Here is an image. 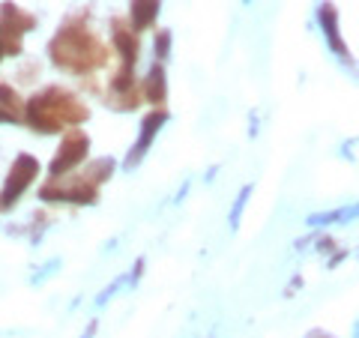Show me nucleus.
I'll list each match as a JSON object with an SVG mask.
<instances>
[{
	"mask_svg": "<svg viewBox=\"0 0 359 338\" xmlns=\"http://www.w3.org/2000/svg\"><path fill=\"white\" fill-rule=\"evenodd\" d=\"M48 60L66 75L90 78L108 66V45L84 18H69L48 39Z\"/></svg>",
	"mask_w": 359,
	"mask_h": 338,
	"instance_id": "f257e3e1",
	"label": "nucleus"
},
{
	"mask_svg": "<svg viewBox=\"0 0 359 338\" xmlns=\"http://www.w3.org/2000/svg\"><path fill=\"white\" fill-rule=\"evenodd\" d=\"M90 108L84 99H78L72 90H66L60 84H48L39 93H33L27 99L25 108V126L36 135H66L72 129H81V123H87Z\"/></svg>",
	"mask_w": 359,
	"mask_h": 338,
	"instance_id": "f03ea898",
	"label": "nucleus"
},
{
	"mask_svg": "<svg viewBox=\"0 0 359 338\" xmlns=\"http://www.w3.org/2000/svg\"><path fill=\"white\" fill-rule=\"evenodd\" d=\"M117 171V162L108 156H99L81 171H72L66 177H48L39 186V201L45 204H69V207H93L102 189Z\"/></svg>",
	"mask_w": 359,
	"mask_h": 338,
	"instance_id": "7ed1b4c3",
	"label": "nucleus"
},
{
	"mask_svg": "<svg viewBox=\"0 0 359 338\" xmlns=\"http://www.w3.org/2000/svg\"><path fill=\"white\" fill-rule=\"evenodd\" d=\"M42 171V165L36 156L30 153H18L13 165H9V174L4 180V186H0V212H9L18 207V201L27 195V189L36 183V177Z\"/></svg>",
	"mask_w": 359,
	"mask_h": 338,
	"instance_id": "20e7f679",
	"label": "nucleus"
},
{
	"mask_svg": "<svg viewBox=\"0 0 359 338\" xmlns=\"http://www.w3.org/2000/svg\"><path fill=\"white\" fill-rule=\"evenodd\" d=\"M90 156V135L84 129H72L60 138V147L54 150L48 162V177H66L78 171Z\"/></svg>",
	"mask_w": 359,
	"mask_h": 338,
	"instance_id": "39448f33",
	"label": "nucleus"
},
{
	"mask_svg": "<svg viewBox=\"0 0 359 338\" xmlns=\"http://www.w3.org/2000/svg\"><path fill=\"white\" fill-rule=\"evenodd\" d=\"M144 102V93H141V84L135 78L132 66H117L114 75H108V87H105V105L111 111H135Z\"/></svg>",
	"mask_w": 359,
	"mask_h": 338,
	"instance_id": "423d86ee",
	"label": "nucleus"
},
{
	"mask_svg": "<svg viewBox=\"0 0 359 338\" xmlns=\"http://www.w3.org/2000/svg\"><path fill=\"white\" fill-rule=\"evenodd\" d=\"M168 117H171V114H168V108H153L150 114H144L141 126H138V138H135V144L126 153V159H123V171H135V168L147 159V153L156 144V138H159V132L165 129Z\"/></svg>",
	"mask_w": 359,
	"mask_h": 338,
	"instance_id": "0eeeda50",
	"label": "nucleus"
},
{
	"mask_svg": "<svg viewBox=\"0 0 359 338\" xmlns=\"http://www.w3.org/2000/svg\"><path fill=\"white\" fill-rule=\"evenodd\" d=\"M318 27L323 33V42H327V48L339 58L341 63L351 66L353 58H351V48H347V42L341 39V27H339V9H335L330 0H323L318 6Z\"/></svg>",
	"mask_w": 359,
	"mask_h": 338,
	"instance_id": "6e6552de",
	"label": "nucleus"
},
{
	"mask_svg": "<svg viewBox=\"0 0 359 338\" xmlns=\"http://www.w3.org/2000/svg\"><path fill=\"white\" fill-rule=\"evenodd\" d=\"M111 51H117L120 66H132V69L138 66L141 39H138V33L129 27V21H123V18L111 21Z\"/></svg>",
	"mask_w": 359,
	"mask_h": 338,
	"instance_id": "1a4fd4ad",
	"label": "nucleus"
},
{
	"mask_svg": "<svg viewBox=\"0 0 359 338\" xmlns=\"http://www.w3.org/2000/svg\"><path fill=\"white\" fill-rule=\"evenodd\" d=\"M25 108H27V99L9 81H0V126H18V123H25Z\"/></svg>",
	"mask_w": 359,
	"mask_h": 338,
	"instance_id": "9d476101",
	"label": "nucleus"
},
{
	"mask_svg": "<svg viewBox=\"0 0 359 338\" xmlns=\"http://www.w3.org/2000/svg\"><path fill=\"white\" fill-rule=\"evenodd\" d=\"M141 93H144V102H150L153 108H165L168 102V72H165V63H156L147 69L141 81Z\"/></svg>",
	"mask_w": 359,
	"mask_h": 338,
	"instance_id": "9b49d317",
	"label": "nucleus"
},
{
	"mask_svg": "<svg viewBox=\"0 0 359 338\" xmlns=\"http://www.w3.org/2000/svg\"><path fill=\"white\" fill-rule=\"evenodd\" d=\"M0 25H4L6 30L18 33V36H27V33L36 30V15L27 13V9H21L18 4H13V0H4L0 4Z\"/></svg>",
	"mask_w": 359,
	"mask_h": 338,
	"instance_id": "f8f14e48",
	"label": "nucleus"
},
{
	"mask_svg": "<svg viewBox=\"0 0 359 338\" xmlns=\"http://www.w3.org/2000/svg\"><path fill=\"white\" fill-rule=\"evenodd\" d=\"M162 13V0H129V27L135 33L150 30Z\"/></svg>",
	"mask_w": 359,
	"mask_h": 338,
	"instance_id": "ddd939ff",
	"label": "nucleus"
},
{
	"mask_svg": "<svg viewBox=\"0 0 359 338\" xmlns=\"http://www.w3.org/2000/svg\"><path fill=\"white\" fill-rule=\"evenodd\" d=\"M144 266H147V261H144V257H138L129 273H123V276H117L114 281H111V285H105V288H102V294L96 297V309H102L105 302H111L117 294H123V290H132L135 285H138V278L144 276Z\"/></svg>",
	"mask_w": 359,
	"mask_h": 338,
	"instance_id": "4468645a",
	"label": "nucleus"
},
{
	"mask_svg": "<svg viewBox=\"0 0 359 338\" xmlns=\"http://www.w3.org/2000/svg\"><path fill=\"white\" fill-rule=\"evenodd\" d=\"M359 219V201L356 204H347V207H335L327 212H311L306 219L311 228H327V224H347V222H356Z\"/></svg>",
	"mask_w": 359,
	"mask_h": 338,
	"instance_id": "2eb2a0df",
	"label": "nucleus"
},
{
	"mask_svg": "<svg viewBox=\"0 0 359 338\" xmlns=\"http://www.w3.org/2000/svg\"><path fill=\"white\" fill-rule=\"evenodd\" d=\"M21 51H25V36H18V33L6 30L4 25H0V63H4L6 58H18Z\"/></svg>",
	"mask_w": 359,
	"mask_h": 338,
	"instance_id": "dca6fc26",
	"label": "nucleus"
},
{
	"mask_svg": "<svg viewBox=\"0 0 359 338\" xmlns=\"http://www.w3.org/2000/svg\"><path fill=\"white\" fill-rule=\"evenodd\" d=\"M249 198H252V186L245 183V186L240 189L237 201H233L231 212H228V224H231V231H240V222H243V212H245V204H249Z\"/></svg>",
	"mask_w": 359,
	"mask_h": 338,
	"instance_id": "f3484780",
	"label": "nucleus"
},
{
	"mask_svg": "<svg viewBox=\"0 0 359 338\" xmlns=\"http://www.w3.org/2000/svg\"><path fill=\"white\" fill-rule=\"evenodd\" d=\"M171 45H174V33L162 27L156 30V39H153V54H156V63H165L168 58H171Z\"/></svg>",
	"mask_w": 359,
	"mask_h": 338,
	"instance_id": "a211bd4d",
	"label": "nucleus"
},
{
	"mask_svg": "<svg viewBox=\"0 0 359 338\" xmlns=\"http://www.w3.org/2000/svg\"><path fill=\"white\" fill-rule=\"evenodd\" d=\"M309 338H332V335H327V332H311Z\"/></svg>",
	"mask_w": 359,
	"mask_h": 338,
	"instance_id": "6ab92c4d",
	"label": "nucleus"
},
{
	"mask_svg": "<svg viewBox=\"0 0 359 338\" xmlns=\"http://www.w3.org/2000/svg\"><path fill=\"white\" fill-rule=\"evenodd\" d=\"M243 4H252V0H243Z\"/></svg>",
	"mask_w": 359,
	"mask_h": 338,
	"instance_id": "aec40b11",
	"label": "nucleus"
},
{
	"mask_svg": "<svg viewBox=\"0 0 359 338\" xmlns=\"http://www.w3.org/2000/svg\"><path fill=\"white\" fill-rule=\"evenodd\" d=\"M356 257H359V255H356Z\"/></svg>",
	"mask_w": 359,
	"mask_h": 338,
	"instance_id": "412c9836",
	"label": "nucleus"
}]
</instances>
